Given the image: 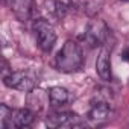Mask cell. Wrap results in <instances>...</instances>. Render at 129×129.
Instances as JSON below:
<instances>
[{
    "label": "cell",
    "mask_w": 129,
    "mask_h": 129,
    "mask_svg": "<svg viewBox=\"0 0 129 129\" xmlns=\"http://www.w3.org/2000/svg\"><path fill=\"white\" fill-rule=\"evenodd\" d=\"M47 93H49V100L53 106H61L69 102V91L62 87H50Z\"/></svg>",
    "instance_id": "8fae6325"
},
{
    "label": "cell",
    "mask_w": 129,
    "mask_h": 129,
    "mask_svg": "<svg viewBox=\"0 0 129 129\" xmlns=\"http://www.w3.org/2000/svg\"><path fill=\"white\" fill-rule=\"evenodd\" d=\"M55 64H56V69L62 73H76V72H79L84 66L82 47L73 40L66 41L64 46L61 47V50L56 53Z\"/></svg>",
    "instance_id": "6da1fadb"
},
{
    "label": "cell",
    "mask_w": 129,
    "mask_h": 129,
    "mask_svg": "<svg viewBox=\"0 0 129 129\" xmlns=\"http://www.w3.org/2000/svg\"><path fill=\"white\" fill-rule=\"evenodd\" d=\"M5 3L20 21H24L30 18L35 2L34 0H5Z\"/></svg>",
    "instance_id": "ba28073f"
},
{
    "label": "cell",
    "mask_w": 129,
    "mask_h": 129,
    "mask_svg": "<svg viewBox=\"0 0 129 129\" xmlns=\"http://www.w3.org/2000/svg\"><path fill=\"white\" fill-rule=\"evenodd\" d=\"M124 2H126V0H124Z\"/></svg>",
    "instance_id": "4fadbf2b"
},
{
    "label": "cell",
    "mask_w": 129,
    "mask_h": 129,
    "mask_svg": "<svg viewBox=\"0 0 129 129\" xmlns=\"http://www.w3.org/2000/svg\"><path fill=\"white\" fill-rule=\"evenodd\" d=\"M121 56H123V59H124V61H129V49H126V50L123 52V55H121Z\"/></svg>",
    "instance_id": "7c38bea8"
},
{
    "label": "cell",
    "mask_w": 129,
    "mask_h": 129,
    "mask_svg": "<svg viewBox=\"0 0 129 129\" xmlns=\"http://www.w3.org/2000/svg\"><path fill=\"white\" fill-rule=\"evenodd\" d=\"M111 105L108 100H103V99H94L93 103H91V108L88 111V118L93 121V123H105L111 118Z\"/></svg>",
    "instance_id": "52a82bcc"
},
{
    "label": "cell",
    "mask_w": 129,
    "mask_h": 129,
    "mask_svg": "<svg viewBox=\"0 0 129 129\" xmlns=\"http://www.w3.org/2000/svg\"><path fill=\"white\" fill-rule=\"evenodd\" d=\"M35 40L43 52H50L56 44V32L53 24L46 18H37L32 24Z\"/></svg>",
    "instance_id": "7a4b0ae2"
},
{
    "label": "cell",
    "mask_w": 129,
    "mask_h": 129,
    "mask_svg": "<svg viewBox=\"0 0 129 129\" xmlns=\"http://www.w3.org/2000/svg\"><path fill=\"white\" fill-rule=\"evenodd\" d=\"M27 108H30L34 112H40L41 109H44V106L47 105L49 100V93L40 90V88H34L27 93Z\"/></svg>",
    "instance_id": "30bf717a"
},
{
    "label": "cell",
    "mask_w": 129,
    "mask_h": 129,
    "mask_svg": "<svg viewBox=\"0 0 129 129\" xmlns=\"http://www.w3.org/2000/svg\"><path fill=\"white\" fill-rule=\"evenodd\" d=\"M96 72L102 81L111 79V50L108 47H102L96 59Z\"/></svg>",
    "instance_id": "9c48e42d"
},
{
    "label": "cell",
    "mask_w": 129,
    "mask_h": 129,
    "mask_svg": "<svg viewBox=\"0 0 129 129\" xmlns=\"http://www.w3.org/2000/svg\"><path fill=\"white\" fill-rule=\"evenodd\" d=\"M35 121V112L30 108L21 109H9L2 115V127L3 129H20L27 127Z\"/></svg>",
    "instance_id": "3957f363"
},
{
    "label": "cell",
    "mask_w": 129,
    "mask_h": 129,
    "mask_svg": "<svg viewBox=\"0 0 129 129\" xmlns=\"http://www.w3.org/2000/svg\"><path fill=\"white\" fill-rule=\"evenodd\" d=\"M108 35H109V27L106 26V23L103 20L96 18V20H91L87 24L84 40L87 41V44L90 47H97V46H102L106 41Z\"/></svg>",
    "instance_id": "5b68a950"
},
{
    "label": "cell",
    "mask_w": 129,
    "mask_h": 129,
    "mask_svg": "<svg viewBox=\"0 0 129 129\" xmlns=\"http://www.w3.org/2000/svg\"><path fill=\"white\" fill-rule=\"evenodd\" d=\"M3 82H5L6 87H9L12 90L24 91V93H29L30 90H34L37 87L35 76L30 72H27V70H20V72L8 73V75L3 76Z\"/></svg>",
    "instance_id": "277c9868"
},
{
    "label": "cell",
    "mask_w": 129,
    "mask_h": 129,
    "mask_svg": "<svg viewBox=\"0 0 129 129\" xmlns=\"http://www.w3.org/2000/svg\"><path fill=\"white\" fill-rule=\"evenodd\" d=\"M46 124L49 127H79L84 126L85 121L72 111H62V112H53L47 115Z\"/></svg>",
    "instance_id": "8992f818"
}]
</instances>
